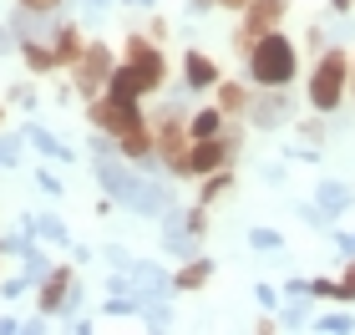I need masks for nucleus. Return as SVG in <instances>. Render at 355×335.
Returning <instances> with one entry per match:
<instances>
[{
	"instance_id": "423d86ee",
	"label": "nucleus",
	"mask_w": 355,
	"mask_h": 335,
	"mask_svg": "<svg viewBox=\"0 0 355 335\" xmlns=\"http://www.w3.org/2000/svg\"><path fill=\"white\" fill-rule=\"evenodd\" d=\"M229 153H234V142L203 137L198 148H193V153L183 157V168H188V173H214V168H223V163H229Z\"/></svg>"
},
{
	"instance_id": "4468645a",
	"label": "nucleus",
	"mask_w": 355,
	"mask_h": 335,
	"mask_svg": "<svg viewBox=\"0 0 355 335\" xmlns=\"http://www.w3.org/2000/svg\"><path fill=\"white\" fill-rule=\"evenodd\" d=\"M244 102H249V92H244V87H239V82H229V87H223V92H218V107H223V112H239V107H244Z\"/></svg>"
},
{
	"instance_id": "aec40b11",
	"label": "nucleus",
	"mask_w": 355,
	"mask_h": 335,
	"mask_svg": "<svg viewBox=\"0 0 355 335\" xmlns=\"http://www.w3.org/2000/svg\"><path fill=\"white\" fill-rule=\"evenodd\" d=\"M335 295H355V264L345 269V280H340V284H335Z\"/></svg>"
},
{
	"instance_id": "4be33fe9",
	"label": "nucleus",
	"mask_w": 355,
	"mask_h": 335,
	"mask_svg": "<svg viewBox=\"0 0 355 335\" xmlns=\"http://www.w3.org/2000/svg\"><path fill=\"white\" fill-rule=\"evenodd\" d=\"M218 6H234V10H244V6H249V0H218Z\"/></svg>"
},
{
	"instance_id": "2eb2a0df",
	"label": "nucleus",
	"mask_w": 355,
	"mask_h": 335,
	"mask_svg": "<svg viewBox=\"0 0 355 335\" xmlns=\"http://www.w3.org/2000/svg\"><path fill=\"white\" fill-rule=\"evenodd\" d=\"M56 56H61V61H76V56H82V41H76V31H61V36H56Z\"/></svg>"
},
{
	"instance_id": "9d476101",
	"label": "nucleus",
	"mask_w": 355,
	"mask_h": 335,
	"mask_svg": "<svg viewBox=\"0 0 355 335\" xmlns=\"http://www.w3.org/2000/svg\"><path fill=\"white\" fill-rule=\"evenodd\" d=\"M218 127H223V107H203V112H193L188 132H193V142H203V137H218Z\"/></svg>"
},
{
	"instance_id": "5701e85b",
	"label": "nucleus",
	"mask_w": 355,
	"mask_h": 335,
	"mask_svg": "<svg viewBox=\"0 0 355 335\" xmlns=\"http://www.w3.org/2000/svg\"><path fill=\"white\" fill-rule=\"evenodd\" d=\"M330 6H335V10H350V0H330Z\"/></svg>"
},
{
	"instance_id": "f257e3e1",
	"label": "nucleus",
	"mask_w": 355,
	"mask_h": 335,
	"mask_svg": "<svg viewBox=\"0 0 355 335\" xmlns=\"http://www.w3.org/2000/svg\"><path fill=\"white\" fill-rule=\"evenodd\" d=\"M295 71H300V56H295V46H289V36L269 31V36L254 41V51H249V76H254L264 92L289 87V82H295Z\"/></svg>"
},
{
	"instance_id": "9b49d317",
	"label": "nucleus",
	"mask_w": 355,
	"mask_h": 335,
	"mask_svg": "<svg viewBox=\"0 0 355 335\" xmlns=\"http://www.w3.org/2000/svg\"><path fill=\"white\" fill-rule=\"evenodd\" d=\"M279 92H284V87H274V97H264L259 107H254V122H259V127H274L279 117H289V102L279 97Z\"/></svg>"
},
{
	"instance_id": "20e7f679",
	"label": "nucleus",
	"mask_w": 355,
	"mask_h": 335,
	"mask_svg": "<svg viewBox=\"0 0 355 335\" xmlns=\"http://www.w3.org/2000/svg\"><path fill=\"white\" fill-rule=\"evenodd\" d=\"M92 122H96V127H107V132H132L142 117H137V102H117V97H107V102H96V107H92Z\"/></svg>"
},
{
	"instance_id": "0eeeda50",
	"label": "nucleus",
	"mask_w": 355,
	"mask_h": 335,
	"mask_svg": "<svg viewBox=\"0 0 355 335\" xmlns=\"http://www.w3.org/2000/svg\"><path fill=\"white\" fill-rule=\"evenodd\" d=\"M127 61H132V67L142 71V82H148V92H153L157 82H163V56H157L148 41H127Z\"/></svg>"
},
{
	"instance_id": "dca6fc26",
	"label": "nucleus",
	"mask_w": 355,
	"mask_h": 335,
	"mask_svg": "<svg viewBox=\"0 0 355 335\" xmlns=\"http://www.w3.org/2000/svg\"><path fill=\"white\" fill-rule=\"evenodd\" d=\"M208 275H214V264H188V269H183V280H178V284H183V290H198V284H203Z\"/></svg>"
},
{
	"instance_id": "1a4fd4ad",
	"label": "nucleus",
	"mask_w": 355,
	"mask_h": 335,
	"mask_svg": "<svg viewBox=\"0 0 355 335\" xmlns=\"http://www.w3.org/2000/svg\"><path fill=\"white\" fill-rule=\"evenodd\" d=\"M183 71H188V87H218V67L203 51H188L183 56Z\"/></svg>"
},
{
	"instance_id": "6e6552de",
	"label": "nucleus",
	"mask_w": 355,
	"mask_h": 335,
	"mask_svg": "<svg viewBox=\"0 0 355 335\" xmlns=\"http://www.w3.org/2000/svg\"><path fill=\"white\" fill-rule=\"evenodd\" d=\"M107 92L117 102H137V92H148V82H142V71L127 61V67H112V76H107Z\"/></svg>"
},
{
	"instance_id": "f8f14e48",
	"label": "nucleus",
	"mask_w": 355,
	"mask_h": 335,
	"mask_svg": "<svg viewBox=\"0 0 355 335\" xmlns=\"http://www.w3.org/2000/svg\"><path fill=\"white\" fill-rule=\"evenodd\" d=\"M320 203H325L330 214H340V209H350V188L345 183H325L320 188Z\"/></svg>"
},
{
	"instance_id": "ddd939ff",
	"label": "nucleus",
	"mask_w": 355,
	"mask_h": 335,
	"mask_svg": "<svg viewBox=\"0 0 355 335\" xmlns=\"http://www.w3.org/2000/svg\"><path fill=\"white\" fill-rule=\"evenodd\" d=\"M26 61H31V67H36V71H46V67H56V51H51V46H36V41H26Z\"/></svg>"
},
{
	"instance_id": "7ed1b4c3",
	"label": "nucleus",
	"mask_w": 355,
	"mask_h": 335,
	"mask_svg": "<svg viewBox=\"0 0 355 335\" xmlns=\"http://www.w3.org/2000/svg\"><path fill=\"white\" fill-rule=\"evenodd\" d=\"M284 10H289V0H249V6H244V26L234 31V46L249 56L259 36L279 31V15H284Z\"/></svg>"
},
{
	"instance_id": "412c9836",
	"label": "nucleus",
	"mask_w": 355,
	"mask_h": 335,
	"mask_svg": "<svg viewBox=\"0 0 355 335\" xmlns=\"http://www.w3.org/2000/svg\"><path fill=\"white\" fill-rule=\"evenodd\" d=\"M21 6H26V10H56L61 0H21Z\"/></svg>"
},
{
	"instance_id": "39448f33",
	"label": "nucleus",
	"mask_w": 355,
	"mask_h": 335,
	"mask_svg": "<svg viewBox=\"0 0 355 335\" xmlns=\"http://www.w3.org/2000/svg\"><path fill=\"white\" fill-rule=\"evenodd\" d=\"M107 76H112V56L102 51V46H92V51L76 56V87H82V92H96Z\"/></svg>"
},
{
	"instance_id": "a211bd4d",
	"label": "nucleus",
	"mask_w": 355,
	"mask_h": 335,
	"mask_svg": "<svg viewBox=\"0 0 355 335\" xmlns=\"http://www.w3.org/2000/svg\"><path fill=\"white\" fill-rule=\"evenodd\" d=\"M61 290H67V275H56L51 284H46V305H56V300H61Z\"/></svg>"
},
{
	"instance_id": "b1692460",
	"label": "nucleus",
	"mask_w": 355,
	"mask_h": 335,
	"mask_svg": "<svg viewBox=\"0 0 355 335\" xmlns=\"http://www.w3.org/2000/svg\"><path fill=\"white\" fill-rule=\"evenodd\" d=\"M92 6H107V0H92Z\"/></svg>"
},
{
	"instance_id": "393cba45",
	"label": "nucleus",
	"mask_w": 355,
	"mask_h": 335,
	"mask_svg": "<svg viewBox=\"0 0 355 335\" xmlns=\"http://www.w3.org/2000/svg\"><path fill=\"white\" fill-rule=\"evenodd\" d=\"M0 117H6V112H0Z\"/></svg>"
},
{
	"instance_id": "f03ea898",
	"label": "nucleus",
	"mask_w": 355,
	"mask_h": 335,
	"mask_svg": "<svg viewBox=\"0 0 355 335\" xmlns=\"http://www.w3.org/2000/svg\"><path fill=\"white\" fill-rule=\"evenodd\" d=\"M345 76H350V61H345V51H330L315 61V76H310V102H315V112H335L340 107V97H345Z\"/></svg>"
},
{
	"instance_id": "a878e982",
	"label": "nucleus",
	"mask_w": 355,
	"mask_h": 335,
	"mask_svg": "<svg viewBox=\"0 0 355 335\" xmlns=\"http://www.w3.org/2000/svg\"><path fill=\"white\" fill-rule=\"evenodd\" d=\"M137 6H142V0H137Z\"/></svg>"
},
{
	"instance_id": "6ab92c4d",
	"label": "nucleus",
	"mask_w": 355,
	"mask_h": 335,
	"mask_svg": "<svg viewBox=\"0 0 355 335\" xmlns=\"http://www.w3.org/2000/svg\"><path fill=\"white\" fill-rule=\"evenodd\" d=\"M320 330H350V320H345V315H325V320H315Z\"/></svg>"
},
{
	"instance_id": "f3484780",
	"label": "nucleus",
	"mask_w": 355,
	"mask_h": 335,
	"mask_svg": "<svg viewBox=\"0 0 355 335\" xmlns=\"http://www.w3.org/2000/svg\"><path fill=\"white\" fill-rule=\"evenodd\" d=\"M122 148L127 153H148V132H142V122L132 127V132H122Z\"/></svg>"
}]
</instances>
